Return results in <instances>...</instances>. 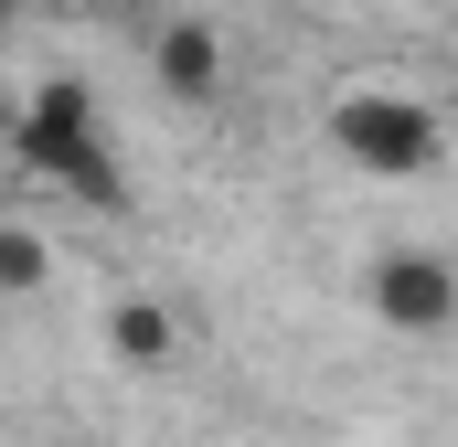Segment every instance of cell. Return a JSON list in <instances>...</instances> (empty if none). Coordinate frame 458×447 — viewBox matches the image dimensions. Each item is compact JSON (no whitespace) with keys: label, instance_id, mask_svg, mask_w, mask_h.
Segmentation results:
<instances>
[{"label":"cell","instance_id":"cell-6","mask_svg":"<svg viewBox=\"0 0 458 447\" xmlns=\"http://www.w3.org/2000/svg\"><path fill=\"white\" fill-rule=\"evenodd\" d=\"M43 277H54V245L32 224H0V299H43Z\"/></svg>","mask_w":458,"mask_h":447},{"label":"cell","instance_id":"cell-8","mask_svg":"<svg viewBox=\"0 0 458 447\" xmlns=\"http://www.w3.org/2000/svg\"><path fill=\"white\" fill-rule=\"evenodd\" d=\"M21 11H32V0H0V43H11V21H21Z\"/></svg>","mask_w":458,"mask_h":447},{"label":"cell","instance_id":"cell-2","mask_svg":"<svg viewBox=\"0 0 458 447\" xmlns=\"http://www.w3.org/2000/svg\"><path fill=\"white\" fill-rule=\"evenodd\" d=\"M331 149L373 181H427L448 160V117L427 97H394V86H352V97H331Z\"/></svg>","mask_w":458,"mask_h":447},{"label":"cell","instance_id":"cell-4","mask_svg":"<svg viewBox=\"0 0 458 447\" xmlns=\"http://www.w3.org/2000/svg\"><path fill=\"white\" fill-rule=\"evenodd\" d=\"M149 64H160V86H171L182 107H214V86H225V32H214V21H160Z\"/></svg>","mask_w":458,"mask_h":447},{"label":"cell","instance_id":"cell-3","mask_svg":"<svg viewBox=\"0 0 458 447\" xmlns=\"http://www.w3.org/2000/svg\"><path fill=\"white\" fill-rule=\"evenodd\" d=\"M362 309H373L384 331L427 341V331H448V320H458V266H448V256H427V245H394V256H373Z\"/></svg>","mask_w":458,"mask_h":447},{"label":"cell","instance_id":"cell-7","mask_svg":"<svg viewBox=\"0 0 458 447\" xmlns=\"http://www.w3.org/2000/svg\"><path fill=\"white\" fill-rule=\"evenodd\" d=\"M32 11H64V21H75V11H107V0H32Z\"/></svg>","mask_w":458,"mask_h":447},{"label":"cell","instance_id":"cell-1","mask_svg":"<svg viewBox=\"0 0 458 447\" xmlns=\"http://www.w3.org/2000/svg\"><path fill=\"white\" fill-rule=\"evenodd\" d=\"M11 139H21V171H43L54 192H75V203H97V214H128V181H117V160H107L97 97H86L75 75H43L32 107L11 117Z\"/></svg>","mask_w":458,"mask_h":447},{"label":"cell","instance_id":"cell-5","mask_svg":"<svg viewBox=\"0 0 458 447\" xmlns=\"http://www.w3.org/2000/svg\"><path fill=\"white\" fill-rule=\"evenodd\" d=\"M107 351L128 362V373H160V362L182 351V331H171L160 299H117V309H107Z\"/></svg>","mask_w":458,"mask_h":447}]
</instances>
